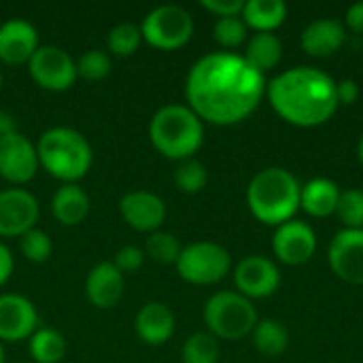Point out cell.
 <instances>
[{
	"label": "cell",
	"instance_id": "cell-1",
	"mask_svg": "<svg viewBox=\"0 0 363 363\" xmlns=\"http://www.w3.org/2000/svg\"><path fill=\"white\" fill-rule=\"evenodd\" d=\"M266 81L245 55L230 51L200 57L185 83L189 108L215 125H232L247 119L259 104Z\"/></svg>",
	"mask_w": 363,
	"mask_h": 363
},
{
	"label": "cell",
	"instance_id": "cell-2",
	"mask_svg": "<svg viewBox=\"0 0 363 363\" xmlns=\"http://www.w3.org/2000/svg\"><path fill=\"white\" fill-rule=\"evenodd\" d=\"M272 108L289 123L313 128L325 123L338 108L336 81L311 66H298L281 72L268 85Z\"/></svg>",
	"mask_w": 363,
	"mask_h": 363
},
{
	"label": "cell",
	"instance_id": "cell-3",
	"mask_svg": "<svg viewBox=\"0 0 363 363\" xmlns=\"http://www.w3.org/2000/svg\"><path fill=\"white\" fill-rule=\"evenodd\" d=\"M300 183L285 168H266L257 172L247 187V202L251 213L268 223L281 225L294 217L300 206Z\"/></svg>",
	"mask_w": 363,
	"mask_h": 363
},
{
	"label": "cell",
	"instance_id": "cell-4",
	"mask_svg": "<svg viewBox=\"0 0 363 363\" xmlns=\"http://www.w3.org/2000/svg\"><path fill=\"white\" fill-rule=\"evenodd\" d=\"M149 138L164 157L189 160L204 140L202 119L183 104L162 106L149 123Z\"/></svg>",
	"mask_w": 363,
	"mask_h": 363
},
{
	"label": "cell",
	"instance_id": "cell-5",
	"mask_svg": "<svg viewBox=\"0 0 363 363\" xmlns=\"http://www.w3.org/2000/svg\"><path fill=\"white\" fill-rule=\"evenodd\" d=\"M38 164L64 183H77L91 168V147L85 136L72 128H51L43 132L36 145Z\"/></svg>",
	"mask_w": 363,
	"mask_h": 363
},
{
	"label": "cell",
	"instance_id": "cell-6",
	"mask_svg": "<svg viewBox=\"0 0 363 363\" xmlns=\"http://www.w3.org/2000/svg\"><path fill=\"white\" fill-rule=\"evenodd\" d=\"M204 321L215 338L240 340L255 330L257 313L242 294L219 291L206 302Z\"/></svg>",
	"mask_w": 363,
	"mask_h": 363
},
{
	"label": "cell",
	"instance_id": "cell-7",
	"mask_svg": "<svg viewBox=\"0 0 363 363\" xmlns=\"http://www.w3.org/2000/svg\"><path fill=\"white\" fill-rule=\"evenodd\" d=\"M140 34L151 47L174 51L189 43L194 34V19L179 4H162L147 13L140 23Z\"/></svg>",
	"mask_w": 363,
	"mask_h": 363
},
{
	"label": "cell",
	"instance_id": "cell-8",
	"mask_svg": "<svg viewBox=\"0 0 363 363\" xmlns=\"http://www.w3.org/2000/svg\"><path fill=\"white\" fill-rule=\"evenodd\" d=\"M230 253L215 242H194L181 249L177 272L183 281L194 285H213L230 272Z\"/></svg>",
	"mask_w": 363,
	"mask_h": 363
},
{
	"label": "cell",
	"instance_id": "cell-9",
	"mask_svg": "<svg viewBox=\"0 0 363 363\" xmlns=\"http://www.w3.org/2000/svg\"><path fill=\"white\" fill-rule=\"evenodd\" d=\"M34 83L49 91H66L77 81V62L60 47H38L28 62Z\"/></svg>",
	"mask_w": 363,
	"mask_h": 363
},
{
	"label": "cell",
	"instance_id": "cell-10",
	"mask_svg": "<svg viewBox=\"0 0 363 363\" xmlns=\"http://www.w3.org/2000/svg\"><path fill=\"white\" fill-rule=\"evenodd\" d=\"M38 166L36 147L28 140V136L13 132L0 138V177L4 181L23 185L34 179Z\"/></svg>",
	"mask_w": 363,
	"mask_h": 363
},
{
	"label": "cell",
	"instance_id": "cell-11",
	"mask_svg": "<svg viewBox=\"0 0 363 363\" xmlns=\"http://www.w3.org/2000/svg\"><path fill=\"white\" fill-rule=\"evenodd\" d=\"M38 221V202L36 198L21 187H11L0 191V236L13 238L21 236L28 230L36 228Z\"/></svg>",
	"mask_w": 363,
	"mask_h": 363
},
{
	"label": "cell",
	"instance_id": "cell-12",
	"mask_svg": "<svg viewBox=\"0 0 363 363\" xmlns=\"http://www.w3.org/2000/svg\"><path fill=\"white\" fill-rule=\"evenodd\" d=\"M38 328L34 304L17 294L0 296V342L28 340Z\"/></svg>",
	"mask_w": 363,
	"mask_h": 363
},
{
	"label": "cell",
	"instance_id": "cell-13",
	"mask_svg": "<svg viewBox=\"0 0 363 363\" xmlns=\"http://www.w3.org/2000/svg\"><path fill=\"white\" fill-rule=\"evenodd\" d=\"M332 270L347 283L363 285V230H342L330 242Z\"/></svg>",
	"mask_w": 363,
	"mask_h": 363
},
{
	"label": "cell",
	"instance_id": "cell-14",
	"mask_svg": "<svg viewBox=\"0 0 363 363\" xmlns=\"http://www.w3.org/2000/svg\"><path fill=\"white\" fill-rule=\"evenodd\" d=\"M272 249L281 262L289 266H300L313 257L317 249V236L308 223L289 219L277 228L272 238Z\"/></svg>",
	"mask_w": 363,
	"mask_h": 363
},
{
	"label": "cell",
	"instance_id": "cell-15",
	"mask_svg": "<svg viewBox=\"0 0 363 363\" xmlns=\"http://www.w3.org/2000/svg\"><path fill=\"white\" fill-rule=\"evenodd\" d=\"M279 281V268L262 255L245 257L234 270V283L245 298H266L277 291Z\"/></svg>",
	"mask_w": 363,
	"mask_h": 363
},
{
	"label": "cell",
	"instance_id": "cell-16",
	"mask_svg": "<svg viewBox=\"0 0 363 363\" xmlns=\"http://www.w3.org/2000/svg\"><path fill=\"white\" fill-rule=\"evenodd\" d=\"M123 221L138 232H157L166 219V204L151 191H130L119 202Z\"/></svg>",
	"mask_w": 363,
	"mask_h": 363
},
{
	"label": "cell",
	"instance_id": "cell-17",
	"mask_svg": "<svg viewBox=\"0 0 363 363\" xmlns=\"http://www.w3.org/2000/svg\"><path fill=\"white\" fill-rule=\"evenodd\" d=\"M38 49V32L26 19H9L0 26V62L28 64Z\"/></svg>",
	"mask_w": 363,
	"mask_h": 363
},
{
	"label": "cell",
	"instance_id": "cell-18",
	"mask_svg": "<svg viewBox=\"0 0 363 363\" xmlns=\"http://www.w3.org/2000/svg\"><path fill=\"white\" fill-rule=\"evenodd\" d=\"M85 294L96 308H113L123 296V274L113 266V262H102L89 270L85 279Z\"/></svg>",
	"mask_w": 363,
	"mask_h": 363
},
{
	"label": "cell",
	"instance_id": "cell-19",
	"mask_svg": "<svg viewBox=\"0 0 363 363\" xmlns=\"http://www.w3.org/2000/svg\"><path fill=\"white\" fill-rule=\"evenodd\" d=\"M134 330L145 345L160 347L174 334V315L162 302H147L136 315Z\"/></svg>",
	"mask_w": 363,
	"mask_h": 363
},
{
	"label": "cell",
	"instance_id": "cell-20",
	"mask_svg": "<svg viewBox=\"0 0 363 363\" xmlns=\"http://www.w3.org/2000/svg\"><path fill=\"white\" fill-rule=\"evenodd\" d=\"M345 26L336 19H315L302 32V49L315 57H328L345 45Z\"/></svg>",
	"mask_w": 363,
	"mask_h": 363
},
{
	"label": "cell",
	"instance_id": "cell-21",
	"mask_svg": "<svg viewBox=\"0 0 363 363\" xmlns=\"http://www.w3.org/2000/svg\"><path fill=\"white\" fill-rule=\"evenodd\" d=\"M51 211L62 225H79L89 213V196L77 183H64L53 194Z\"/></svg>",
	"mask_w": 363,
	"mask_h": 363
},
{
	"label": "cell",
	"instance_id": "cell-22",
	"mask_svg": "<svg viewBox=\"0 0 363 363\" xmlns=\"http://www.w3.org/2000/svg\"><path fill=\"white\" fill-rule=\"evenodd\" d=\"M340 189L330 179H313L300 191V206L313 217H328L336 213Z\"/></svg>",
	"mask_w": 363,
	"mask_h": 363
},
{
	"label": "cell",
	"instance_id": "cell-23",
	"mask_svg": "<svg viewBox=\"0 0 363 363\" xmlns=\"http://www.w3.org/2000/svg\"><path fill=\"white\" fill-rule=\"evenodd\" d=\"M281 55H283L281 38L274 32H257L247 43L245 60L264 74L266 70H272L281 62Z\"/></svg>",
	"mask_w": 363,
	"mask_h": 363
},
{
	"label": "cell",
	"instance_id": "cell-24",
	"mask_svg": "<svg viewBox=\"0 0 363 363\" xmlns=\"http://www.w3.org/2000/svg\"><path fill=\"white\" fill-rule=\"evenodd\" d=\"M287 17V4L283 0H249L242 9V21L257 32H272Z\"/></svg>",
	"mask_w": 363,
	"mask_h": 363
},
{
	"label": "cell",
	"instance_id": "cell-25",
	"mask_svg": "<svg viewBox=\"0 0 363 363\" xmlns=\"http://www.w3.org/2000/svg\"><path fill=\"white\" fill-rule=\"evenodd\" d=\"M30 355L36 363H60L66 355V340L60 332L43 328L30 338Z\"/></svg>",
	"mask_w": 363,
	"mask_h": 363
},
{
	"label": "cell",
	"instance_id": "cell-26",
	"mask_svg": "<svg viewBox=\"0 0 363 363\" xmlns=\"http://www.w3.org/2000/svg\"><path fill=\"white\" fill-rule=\"evenodd\" d=\"M253 345L262 355L277 357V355L285 353V349L289 345V334L279 321L264 319V321H257V325L253 330Z\"/></svg>",
	"mask_w": 363,
	"mask_h": 363
},
{
	"label": "cell",
	"instance_id": "cell-27",
	"mask_svg": "<svg viewBox=\"0 0 363 363\" xmlns=\"http://www.w3.org/2000/svg\"><path fill=\"white\" fill-rule=\"evenodd\" d=\"M140 40H143L140 26L132 21H121L113 26L106 36L108 51L117 57H130L132 53H136V49L140 47Z\"/></svg>",
	"mask_w": 363,
	"mask_h": 363
},
{
	"label": "cell",
	"instance_id": "cell-28",
	"mask_svg": "<svg viewBox=\"0 0 363 363\" xmlns=\"http://www.w3.org/2000/svg\"><path fill=\"white\" fill-rule=\"evenodd\" d=\"M183 363H217L219 345L211 332H198L183 345Z\"/></svg>",
	"mask_w": 363,
	"mask_h": 363
},
{
	"label": "cell",
	"instance_id": "cell-29",
	"mask_svg": "<svg viewBox=\"0 0 363 363\" xmlns=\"http://www.w3.org/2000/svg\"><path fill=\"white\" fill-rule=\"evenodd\" d=\"M206 181H208L206 168L198 160H191V157L183 160L174 170V183L185 194H198L206 185Z\"/></svg>",
	"mask_w": 363,
	"mask_h": 363
},
{
	"label": "cell",
	"instance_id": "cell-30",
	"mask_svg": "<svg viewBox=\"0 0 363 363\" xmlns=\"http://www.w3.org/2000/svg\"><path fill=\"white\" fill-rule=\"evenodd\" d=\"M145 249H147V255L157 264H177V259L181 255L179 240L168 232H153L147 238Z\"/></svg>",
	"mask_w": 363,
	"mask_h": 363
},
{
	"label": "cell",
	"instance_id": "cell-31",
	"mask_svg": "<svg viewBox=\"0 0 363 363\" xmlns=\"http://www.w3.org/2000/svg\"><path fill=\"white\" fill-rule=\"evenodd\" d=\"M336 213L347 230H363V191L362 189H347L340 194Z\"/></svg>",
	"mask_w": 363,
	"mask_h": 363
},
{
	"label": "cell",
	"instance_id": "cell-32",
	"mask_svg": "<svg viewBox=\"0 0 363 363\" xmlns=\"http://www.w3.org/2000/svg\"><path fill=\"white\" fill-rule=\"evenodd\" d=\"M19 249H21V255L28 262L43 264L51 255V238L43 230L32 228V230H28L26 234L19 236Z\"/></svg>",
	"mask_w": 363,
	"mask_h": 363
},
{
	"label": "cell",
	"instance_id": "cell-33",
	"mask_svg": "<svg viewBox=\"0 0 363 363\" xmlns=\"http://www.w3.org/2000/svg\"><path fill=\"white\" fill-rule=\"evenodd\" d=\"M111 72V57L104 51L91 49L87 53H83L77 62V77L87 79V81H100L104 77H108Z\"/></svg>",
	"mask_w": 363,
	"mask_h": 363
},
{
	"label": "cell",
	"instance_id": "cell-34",
	"mask_svg": "<svg viewBox=\"0 0 363 363\" xmlns=\"http://www.w3.org/2000/svg\"><path fill=\"white\" fill-rule=\"evenodd\" d=\"M213 36L221 47H238L247 38V23L242 17H219L213 28Z\"/></svg>",
	"mask_w": 363,
	"mask_h": 363
},
{
	"label": "cell",
	"instance_id": "cell-35",
	"mask_svg": "<svg viewBox=\"0 0 363 363\" xmlns=\"http://www.w3.org/2000/svg\"><path fill=\"white\" fill-rule=\"evenodd\" d=\"M145 262V253L138 249V247H121L117 253H115V259H113V266L121 272V274H132L136 272Z\"/></svg>",
	"mask_w": 363,
	"mask_h": 363
},
{
	"label": "cell",
	"instance_id": "cell-36",
	"mask_svg": "<svg viewBox=\"0 0 363 363\" xmlns=\"http://www.w3.org/2000/svg\"><path fill=\"white\" fill-rule=\"evenodd\" d=\"M202 6L217 17H238L242 15L245 2L242 0H202Z\"/></svg>",
	"mask_w": 363,
	"mask_h": 363
},
{
	"label": "cell",
	"instance_id": "cell-37",
	"mask_svg": "<svg viewBox=\"0 0 363 363\" xmlns=\"http://www.w3.org/2000/svg\"><path fill=\"white\" fill-rule=\"evenodd\" d=\"M336 98L338 104H353L359 98V85L353 79H342L340 83H336Z\"/></svg>",
	"mask_w": 363,
	"mask_h": 363
},
{
	"label": "cell",
	"instance_id": "cell-38",
	"mask_svg": "<svg viewBox=\"0 0 363 363\" xmlns=\"http://www.w3.org/2000/svg\"><path fill=\"white\" fill-rule=\"evenodd\" d=\"M347 23L353 32L363 34V0L362 2H355L353 6H349L347 11Z\"/></svg>",
	"mask_w": 363,
	"mask_h": 363
},
{
	"label": "cell",
	"instance_id": "cell-39",
	"mask_svg": "<svg viewBox=\"0 0 363 363\" xmlns=\"http://www.w3.org/2000/svg\"><path fill=\"white\" fill-rule=\"evenodd\" d=\"M13 274V255L11 251L0 242V287L11 279Z\"/></svg>",
	"mask_w": 363,
	"mask_h": 363
},
{
	"label": "cell",
	"instance_id": "cell-40",
	"mask_svg": "<svg viewBox=\"0 0 363 363\" xmlns=\"http://www.w3.org/2000/svg\"><path fill=\"white\" fill-rule=\"evenodd\" d=\"M13 132H17L15 130V123H13V117L9 113L0 111V138H4V136H9Z\"/></svg>",
	"mask_w": 363,
	"mask_h": 363
},
{
	"label": "cell",
	"instance_id": "cell-41",
	"mask_svg": "<svg viewBox=\"0 0 363 363\" xmlns=\"http://www.w3.org/2000/svg\"><path fill=\"white\" fill-rule=\"evenodd\" d=\"M357 155H359V162L363 164V136L359 138V145H357Z\"/></svg>",
	"mask_w": 363,
	"mask_h": 363
},
{
	"label": "cell",
	"instance_id": "cell-42",
	"mask_svg": "<svg viewBox=\"0 0 363 363\" xmlns=\"http://www.w3.org/2000/svg\"><path fill=\"white\" fill-rule=\"evenodd\" d=\"M0 363H4V347H2V342H0Z\"/></svg>",
	"mask_w": 363,
	"mask_h": 363
},
{
	"label": "cell",
	"instance_id": "cell-43",
	"mask_svg": "<svg viewBox=\"0 0 363 363\" xmlns=\"http://www.w3.org/2000/svg\"><path fill=\"white\" fill-rule=\"evenodd\" d=\"M0 87H2V74H0Z\"/></svg>",
	"mask_w": 363,
	"mask_h": 363
}]
</instances>
